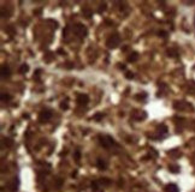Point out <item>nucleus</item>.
I'll use <instances>...</instances> for the list:
<instances>
[{"label":"nucleus","mask_w":195,"mask_h":192,"mask_svg":"<svg viewBox=\"0 0 195 192\" xmlns=\"http://www.w3.org/2000/svg\"><path fill=\"white\" fill-rule=\"evenodd\" d=\"M120 42V39H119V35L118 34H112L107 41H106V47L110 48V49H113V48H117L118 45Z\"/></svg>","instance_id":"obj_1"},{"label":"nucleus","mask_w":195,"mask_h":192,"mask_svg":"<svg viewBox=\"0 0 195 192\" xmlns=\"http://www.w3.org/2000/svg\"><path fill=\"white\" fill-rule=\"evenodd\" d=\"M74 33H75V35H76V36H78L80 39H83V37H86V36H87V34H88V30H87V28H86L83 24L78 23V24H76V25H75V28H74Z\"/></svg>","instance_id":"obj_2"},{"label":"nucleus","mask_w":195,"mask_h":192,"mask_svg":"<svg viewBox=\"0 0 195 192\" xmlns=\"http://www.w3.org/2000/svg\"><path fill=\"white\" fill-rule=\"evenodd\" d=\"M99 142H100L101 147H104V148H106V149H109L110 147L114 145L113 138L110 137V136H106V135H100V136H99Z\"/></svg>","instance_id":"obj_3"},{"label":"nucleus","mask_w":195,"mask_h":192,"mask_svg":"<svg viewBox=\"0 0 195 192\" xmlns=\"http://www.w3.org/2000/svg\"><path fill=\"white\" fill-rule=\"evenodd\" d=\"M51 117H52V112L51 111H48V109H45V111H42L40 114H39V121L40 122H47L49 119H51Z\"/></svg>","instance_id":"obj_4"},{"label":"nucleus","mask_w":195,"mask_h":192,"mask_svg":"<svg viewBox=\"0 0 195 192\" xmlns=\"http://www.w3.org/2000/svg\"><path fill=\"white\" fill-rule=\"evenodd\" d=\"M88 102H89L88 95H86V94H80V95H78V97H77V103H78L80 106H84V105H87Z\"/></svg>","instance_id":"obj_5"},{"label":"nucleus","mask_w":195,"mask_h":192,"mask_svg":"<svg viewBox=\"0 0 195 192\" xmlns=\"http://www.w3.org/2000/svg\"><path fill=\"white\" fill-rule=\"evenodd\" d=\"M165 191L166 192H179V190H178V187H177L176 184H169V185H166L165 186Z\"/></svg>","instance_id":"obj_6"},{"label":"nucleus","mask_w":195,"mask_h":192,"mask_svg":"<svg viewBox=\"0 0 195 192\" xmlns=\"http://www.w3.org/2000/svg\"><path fill=\"white\" fill-rule=\"evenodd\" d=\"M10 75H11V71H10V69H9V66H3L1 67V77L3 78H7V77H10Z\"/></svg>","instance_id":"obj_7"},{"label":"nucleus","mask_w":195,"mask_h":192,"mask_svg":"<svg viewBox=\"0 0 195 192\" xmlns=\"http://www.w3.org/2000/svg\"><path fill=\"white\" fill-rule=\"evenodd\" d=\"M96 167L99 168L100 171H105V169H106V163H105V161H103L101 158H98V161H96Z\"/></svg>","instance_id":"obj_8"},{"label":"nucleus","mask_w":195,"mask_h":192,"mask_svg":"<svg viewBox=\"0 0 195 192\" xmlns=\"http://www.w3.org/2000/svg\"><path fill=\"white\" fill-rule=\"evenodd\" d=\"M137 59H139V53L137 52H133L131 54L128 56V61L129 62H135Z\"/></svg>","instance_id":"obj_9"},{"label":"nucleus","mask_w":195,"mask_h":192,"mask_svg":"<svg viewBox=\"0 0 195 192\" xmlns=\"http://www.w3.org/2000/svg\"><path fill=\"white\" fill-rule=\"evenodd\" d=\"M29 71V66L27 65V64H23V65L21 66V70H19V72L22 73V75H24V73H27Z\"/></svg>","instance_id":"obj_10"},{"label":"nucleus","mask_w":195,"mask_h":192,"mask_svg":"<svg viewBox=\"0 0 195 192\" xmlns=\"http://www.w3.org/2000/svg\"><path fill=\"white\" fill-rule=\"evenodd\" d=\"M12 96L9 94H1V101H11Z\"/></svg>","instance_id":"obj_11"},{"label":"nucleus","mask_w":195,"mask_h":192,"mask_svg":"<svg viewBox=\"0 0 195 192\" xmlns=\"http://www.w3.org/2000/svg\"><path fill=\"white\" fill-rule=\"evenodd\" d=\"M158 132H160V133H166V132H168V127H166L165 125H160V126L158 127Z\"/></svg>","instance_id":"obj_12"},{"label":"nucleus","mask_w":195,"mask_h":192,"mask_svg":"<svg viewBox=\"0 0 195 192\" xmlns=\"http://www.w3.org/2000/svg\"><path fill=\"white\" fill-rule=\"evenodd\" d=\"M103 118H104V114H103V113H96V114L94 115V118H93V119H94L95 121H100Z\"/></svg>","instance_id":"obj_13"},{"label":"nucleus","mask_w":195,"mask_h":192,"mask_svg":"<svg viewBox=\"0 0 195 192\" xmlns=\"http://www.w3.org/2000/svg\"><path fill=\"white\" fill-rule=\"evenodd\" d=\"M17 188H18V179H15V180H13V184H12L11 190H12V192H15Z\"/></svg>","instance_id":"obj_14"},{"label":"nucleus","mask_w":195,"mask_h":192,"mask_svg":"<svg viewBox=\"0 0 195 192\" xmlns=\"http://www.w3.org/2000/svg\"><path fill=\"white\" fill-rule=\"evenodd\" d=\"M169 169H170L172 173H178V172H179V168H178L177 166H175V165L170 166V167H169Z\"/></svg>","instance_id":"obj_15"},{"label":"nucleus","mask_w":195,"mask_h":192,"mask_svg":"<svg viewBox=\"0 0 195 192\" xmlns=\"http://www.w3.org/2000/svg\"><path fill=\"white\" fill-rule=\"evenodd\" d=\"M125 78H126V79H133V78H134V73H133L131 71H126V72H125Z\"/></svg>","instance_id":"obj_16"},{"label":"nucleus","mask_w":195,"mask_h":192,"mask_svg":"<svg viewBox=\"0 0 195 192\" xmlns=\"http://www.w3.org/2000/svg\"><path fill=\"white\" fill-rule=\"evenodd\" d=\"M60 108L64 109V111H66L69 108V106H68V99H66V101H65V102H61L60 103Z\"/></svg>","instance_id":"obj_17"},{"label":"nucleus","mask_w":195,"mask_h":192,"mask_svg":"<svg viewBox=\"0 0 195 192\" xmlns=\"http://www.w3.org/2000/svg\"><path fill=\"white\" fill-rule=\"evenodd\" d=\"M92 188H93V190H95V191H96V190H98V188H99V184H98V182H96V181H94V182H92Z\"/></svg>","instance_id":"obj_18"},{"label":"nucleus","mask_w":195,"mask_h":192,"mask_svg":"<svg viewBox=\"0 0 195 192\" xmlns=\"http://www.w3.org/2000/svg\"><path fill=\"white\" fill-rule=\"evenodd\" d=\"M4 143H5V144H7V147H11V145L13 144V142H12L11 139H9V138H6V139H4Z\"/></svg>","instance_id":"obj_19"},{"label":"nucleus","mask_w":195,"mask_h":192,"mask_svg":"<svg viewBox=\"0 0 195 192\" xmlns=\"http://www.w3.org/2000/svg\"><path fill=\"white\" fill-rule=\"evenodd\" d=\"M74 157H75L76 161H80V158H81V154H80V151H76L75 155H74Z\"/></svg>","instance_id":"obj_20"},{"label":"nucleus","mask_w":195,"mask_h":192,"mask_svg":"<svg viewBox=\"0 0 195 192\" xmlns=\"http://www.w3.org/2000/svg\"><path fill=\"white\" fill-rule=\"evenodd\" d=\"M83 13H84V16H86V17H88V18H90V17H92V12H90L89 10H84V11H83Z\"/></svg>","instance_id":"obj_21"},{"label":"nucleus","mask_w":195,"mask_h":192,"mask_svg":"<svg viewBox=\"0 0 195 192\" xmlns=\"http://www.w3.org/2000/svg\"><path fill=\"white\" fill-rule=\"evenodd\" d=\"M158 35H159V36H162V37H165V36H168V34L165 33V31H159V33H158Z\"/></svg>","instance_id":"obj_22"},{"label":"nucleus","mask_w":195,"mask_h":192,"mask_svg":"<svg viewBox=\"0 0 195 192\" xmlns=\"http://www.w3.org/2000/svg\"><path fill=\"white\" fill-rule=\"evenodd\" d=\"M106 9V4H104V5H101L100 7H99V12L101 13V12H104V10Z\"/></svg>","instance_id":"obj_23"},{"label":"nucleus","mask_w":195,"mask_h":192,"mask_svg":"<svg viewBox=\"0 0 195 192\" xmlns=\"http://www.w3.org/2000/svg\"><path fill=\"white\" fill-rule=\"evenodd\" d=\"M168 55H172V56H176L177 54H176V53H175L172 49H170V51H168Z\"/></svg>","instance_id":"obj_24"},{"label":"nucleus","mask_w":195,"mask_h":192,"mask_svg":"<svg viewBox=\"0 0 195 192\" xmlns=\"http://www.w3.org/2000/svg\"><path fill=\"white\" fill-rule=\"evenodd\" d=\"M69 34V28H65V30L63 31V36H66Z\"/></svg>","instance_id":"obj_25"},{"label":"nucleus","mask_w":195,"mask_h":192,"mask_svg":"<svg viewBox=\"0 0 195 192\" xmlns=\"http://www.w3.org/2000/svg\"><path fill=\"white\" fill-rule=\"evenodd\" d=\"M58 53H59L60 55H65V52H63L61 49H58Z\"/></svg>","instance_id":"obj_26"},{"label":"nucleus","mask_w":195,"mask_h":192,"mask_svg":"<svg viewBox=\"0 0 195 192\" xmlns=\"http://www.w3.org/2000/svg\"><path fill=\"white\" fill-rule=\"evenodd\" d=\"M118 67H120V70H124L125 69V65H120V64H118Z\"/></svg>","instance_id":"obj_27"},{"label":"nucleus","mask_w":195,"mask_h":192,"mask_svg":"<svg viewBox=\"0 0 195 192\" xmlns=\"http://www.w3.org/2000/svg\"><path fill=\"white\" fill-rule=\"evenodd\" d=\"M76 174H77V172H74V173H72V178H75V177H76Z\"/></svg>","instance_id":"obj_28"}]
</instances>
